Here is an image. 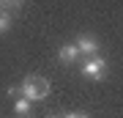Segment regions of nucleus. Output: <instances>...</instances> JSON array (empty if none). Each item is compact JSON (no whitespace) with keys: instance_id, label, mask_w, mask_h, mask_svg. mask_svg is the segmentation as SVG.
I'll use <instances>...</instances> for the list:
<instances>
[{"instance_id":"obj_3","label":"nucleus","mask_w":123,"mask_h":118,"mask_svg":"<svg viewBox=\"0 0 123 118\" xmlns=\"http://www.w3.org/2000/svg\"><path fill=\"white\" fill-rule=\"evenodd\" d=\"M74 47L79 49V55H88V58H93V55H98V41L93 39V36H88V33H82V36H79Z\"/></svg>"},{"instance_id":"obj_6","label":"nucleus","mask_w":123,"mask_h":118,"mask_svg":"<svg viewBox=\"0 0 123 118\" xmlns=\"http://www.w3.org/2000/svg\"><path fill=\"white\" fill-rule=\"evenodd\" d=\"M11 28V17L6 14V6H0V33H6Z\"/></svg>"},{"instance_id":"obj_2","label":"nucleus","mask_w":123,"mask_h":118,"mask_svg":"<svg viewBox=\"0 0 123 118\" xmlns=\"http://www.w3.org/2000/svg\"><path fill=\"white\" fill-rule=\"evenodd\" d=\"M104 71H107V61H104L101 55H93V58H88V61L82 63V74H85V77L101 80V77H104Z\"/></svg>"},{"instance_id":"obj_1","label":"nucleus","mask_w":123,"mask_h":118,"mask_svg":"<svg viewBox=\"0 0 123 118\" xmlns=\"http://www.w3.org/2000/svg\"><path fill=\"white\" fill-rule=\"evenodd\" d=\"M19 88H22V96H25L27 102H41V99L49 96V91H52L49 80H44L41 74H27Z\"/></svg>"},{"instance_id":"obj_4","label":"nucleus","mask_w":123,"mask_h":118,"mask_svg":"<svg viewBox=\"0 0 123 118\" xmlns=\"http://www.w3.org/2000/svg\"><path fill=\"white\" fill-rule=\"evenodd\" d=\"M57 58H60V63H66V66H71V63H77L79 58V49L74 47V44H63L60 49H57Z\"/></svg>"},{"instance_id":"obj_8","label":"nucleus","mask_w":123,"mask_h":118,"mask_svg":"<svg viewBox=\"0 0 123 118\" xmlns=\"http://www.w3.org/2000/svg\"><path fill=\"white\" fill-rule=\"evenodd\" d=\"M60 118H90L88 113H66V115H60Z\"/></svg>"},{"instance_id":"obj_7","label":"nucleus","mask_w":123,"mask_h":118,"mask_svg":"<svg viewBox=\"0 0 123 118\" xmlns=\"http://www.w3.org/2000/svg\"><path fill=\"white\" fill-rule=\"evenodd\" d=\"M8 96L11 99H19V96H22V88H19V85H11L8 88Z\"/></svg>"},{"instance_id":"obj_9","label":"nucleus","mask_w":123,"mask_h":118,"mask_svg":"<svg viewBox=\"0 0 123 118\" xmlns=\"http://www.w3.org/2000/svg\"><path fill=\"white\" fill-rule=\"evenodd\" d=\"M49 118H60V115H49Z\"/></svg>"},{"instance_id":"obj_5","label":"nucleus","mask_w":123,"mask_h":118,"mask_svg":"<svg viewBox=\"0 0 123 118\" xmlns=\"http://www.w3.org/2000/svg\"><path fill=\"white\" fill-rule=\"evenodd\" d=\"M14 113H17V115H22V118H30V102H27L25 96L14 99Z\"/></svg>"}]
</instances>
